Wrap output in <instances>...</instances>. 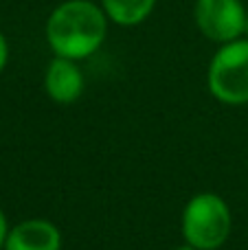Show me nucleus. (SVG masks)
Instances as JSON below:
<instances>
[{"label": "nucleus", "instance_id": "nucleus-1", "mask_svg": "<svg viewBox=\"0 0 248 250\" xmlns=\"http://www.w3.org/2000/svg\"><path fill=\"white\" fill-rule=\"evenodd\" d=\"M108 33L105 13L88 0H68L51 13L46 40L57 57L83 60L103 44Z\"/></svg>", "mask_w": 248, "mask_h": 250}, {"label": "nucleus", "instance_id": "nucleus-2", "mask_svg": "<svg viewBox=\"0 0 248 250\" xmlns=\"http://www.w3.org/2000/svg\"><path fill=\"white\" fill-rule=\"evenodd\" d=\"M231 235V208L218 193H198L183 211V237L198 250H218Z\"/></svg>", "mask_w": 248, "mask_h": 250}, {"label": "nucleus", "instance_id": "nucleus-3", "mask_svg": "<svg viewBox=\"0 0 248 250\" xmlns=\"http://www.w3.org/2000/svg\"><path fill=\"white\" fill-rule=\"evenodd\" d=\"M209 90L228 105L248 104V40L227 42L209 66Z\"/></svg>", "mask_w": 248, "mask_h": 250}, {"label": "nucleus", "instance_id": "nucleus-4", "mask_svg": "<svg viewBox=\"0 0 248 250\" xmlns=\"http://www.w3.org/2000/svg\"><path fill=\"white\" fill-rule=\"evenodd\" d=\"M196 22L213 42H233L246 31V11L240 0H198Z\"/></svg>", "mask_w": 248, "mask_h": 250}, {"label": "nucleus", "instance_id": "nucleus-5", "mask_svg": "<svg viewBox=\"0 0 248 250\" xmlns=\"http://www.w3.org/2000/svg\"><path fill=\"white\" fill-rule=\"evenodd\" d=\"M44 90L55 104H73L83 92V75L75 60L55 57L44 75Z\"/></svg>", "mask_w": 248, "mask_h": 250}, {"label": "nucleus", "instance_id": "nucleus-6", "mask_svg": "<svg viewBox=\"0 0 248 250\" xmlns=\"http://www.w3.org/2000/svg\"><path fill=\"white\" fill-rule=\"evenodd\" d=\"M4 250H60L62 235L48 220H24L9 230Z\"/></svg>", "mask_w": 248, "mask_h": 250}, {"label": "nucleus", "instance_id": "nucleus-7", "mask_svg": "<svg viewBox=\"0 0 248 250\" xmlns=\"http://www.w3.org/2000/svg\"><path fill=\"white\" fill-rule=\"evenodd\" d=\"M101 2L110 20L123 26H132L143 22L152 13L156 0H101Z\"/></svg>", "mask_w": 248, "mask_h": 250}, {"label": "nucleus", "instance_id": "nucleus-8", "mask_svg": "<svg viewBox=\"0 0 248 250\" xmlns=\"http://www.w3.org/2000/svg\"><path fill=\"white\" fill-rule=\"evenodd\" d=\"M7 57H9V46H7V40H4V35L0 33V73H2L4 64H7Z\"/></svg>", "mask_w": 248, "mask_h": 250}, {"label": "nucleus", "instance_id": "nucleus-9", "mask_svg": "<svg viewBox=\"0 0 248 250\" xmlns=\"http://www.w3.org/2000/svg\"><path fill=\"white\" fill-rule=\"evenodd\" d=\"M9 235V229H7V217H4L2 208H0V248L4 246V239H7Z\"/></svg>", "mask_w": 248, "mask_h": 250}, {"label": "nucleus", "instance_id": "nucleus-10", "mask_svg": "<svg viewBox=\"0 0 248 250\" xmlns=\"http://www.w3.org/2000/svg\"><path fill=\"white\" fill-rule=\"evenodd\" d=\"M174 250H198V248H193V246H189V244H185V246H180V248H174Z\"/></svg>", "mask_w": 248, "mask_h": 250}, {"label": "nucleus", "instance_id": "nucleus-11", "mask_svg": "<svg viewBox=\"0 0 248 250\" xmlns=\"http://www.w3.org/2000/svg\"><path fill=\"white\" fill-rule=\"evenodd\" d=\"M246 33H248V13H246Z\"/></svg>", "mask_w": 248, "mask_h": 250}]
</instances>
